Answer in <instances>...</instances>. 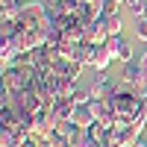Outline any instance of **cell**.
Masks as SVG:
<instances>
[{
    "instance_id": "cell-6",
    "label": "cell",
    "mask_w": 147,
    "mask_h": 147,
    "mask_svg": "<svg viewBox=\"0 0 147 147\" xmlns=\"http://www.w3.org/2000/svg\"><path fill=\"white\" fill-rule=\"evenodd\" d=\"M127 3H129V9H132V12H144L147 0H127Z\"/></svg>"
},
{
    "instance_id": "cell-3",
    "label": "cell",
    "mask_w": 147,
    "mask_h": 147,
    "mask_svg": "<svg viewBox=\"0 0 147 147\" xmlns=\"http://www.w3.org/2000/svg\"><path fill=\"white\" fill-rule=\"evenodd\" d=\"M109 59H112V53L106 50V44L91 50V65H94V68H106V65H109Z\"/></svg>"
},
{
    "instance_id": "cell-5",
    "label": "cell",
    "mask_w": 147,
    "mask_h": 147,
    "mask_svg": "<svg viewBox=\"0 0 147 147\" xmlns=\"http://www.w3.org/2000/svg\"><path fill=\"white\" fill-rule=\"evenodd\" d=\"M136 35L147 41V18H138V21H136Z\"/></svg>"
},
{
    "instance_id": "cell-4",
    "label": "cell",
    "mask_w": 147,
    "mask_h": 147,
    "mask_svg": "<svg viewBox=\"0 0 147 147\" xmlns=\"http://www.w3.org/2000/svg\"><path fill=\"white\" fill-rule=\"evenodd\" d=\"M21 109H38V97L35 94H30V91H21Z\"/></svg>"
},
{
    "instance_id": "cell-1",
    "label": "cell",
    "mask_w": 147,
    "mask_h": 147,
    "mask_svg": "<svg viewBox=\"0 0 147 147\" xmlns=\"http://www.w3.org/2000/svg\"><path fill=\"white\" fill-rule=\"evenodd\" d=\"M106 50L112 53V56H118V59H132V53H129V41L127 38H121V35H109V41H106Z\"/></svg>"
},
{
    "instance_id": "cell-2",
    "label": "cell",
    "mask_w": 147,
    "mask_h": 147,
    "mask_svg": "<svg viewBox=\"0 0 147 147\" xmlns=\"http://www.w3.org/2000/svg\"><path fill=\"white\" fill-rule=\"evenodd\" d=\"M109 106H115L118 115H129L132 109H136V97L132 94H115L112 100H109Z\"/></svg>"
}]
</instances>
